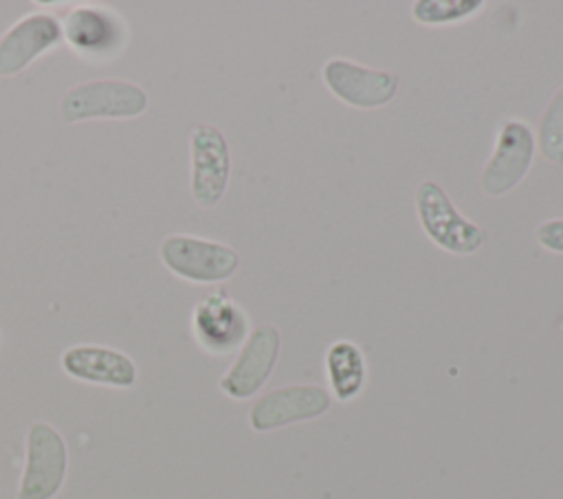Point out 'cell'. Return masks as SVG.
I'll return each instance as SVG.
<instances>
[{
  "mask_svg": "<svg viewBox=\"0 0 563 499\" xmlns=\"http://www.w3.org/2000/svg\"><path fill=\"white\" fill-rule=\"evenodd\" d=\"M416 211L424 233L444 251L468 255L486 240V233L453 207L438 182H420L416 189Z\"/></svg>",
  "mask_w": 563,
  "mask_h": 499,
  "instance_id": "5",
  "label": "cell"
},
{
  "mask_svg": "<svg viewBox=\"0 0 563 499\" xmlns=\"http://www.w3.org/2000/svg\"><path fill=\"white\" fill-rule=\"evenodd\" d=\"M556 330H559V334L563 336V314L556 319Z\"/></svg>",
  "mask_w": 563,
  "mask_h": 499,
  "instance_id": "18",
  "label": "cell"
},
{
  "mask_svg": "<svg viewBox=\"0 0 563 499\" xmlns=\"http://www.w3.org/2000/svg\"><path fill=\"white\" fill-rule=\"evenodd\" d=\"M0 347H2V332H0Z\"/></svg>",
  "mask_w": 563,
  "mask_h": 499,
  "instance_id": "19",
  "label": "cell"
},
{
  "mask_svg": "<svg viewBox=\"0 0 563 499\" xmlns=\"http://www.w3.org/2000/svg\"><path fill=\"white\" fill-rule=\"evenodd\" d=\"M158 257L169 273L194 284L224 281L240 266V255L231 246L185 233L167 235L158 246Z\"/></svg>",
  "mask_w": 563,
  "mask_h": 499,
  "instance_id": "3",
  "label": "cell"
},
{
  "mask_svg": "<svg viewBox=\"0 0 563 499\" xmlns=\"http://www.w3.org/2000/svg\"><path fill=\"white\" fill-rule=\"evenodd\" d=\"M62 44L59 18L31 11L0 35V77H13Z\"/></svg>",
  "mask_w": 563,
  "mask_h": 499,
  "instance_id": "8",
  "label": "cell"
},
{
  "mask_svg": "<svg viewBox=\"0 0 563 499\" xmlns=\"http://www.w3.org/2000/svg\"><path fill=\"white\" fill-rule=\"evenodd\" d=\"M150 106L147 92L125 79H90L70 86L59 101L64 123H84L92 119H134Z\"/></svg>",
  "mask_w": 563,
  "mask_h": 499,
  "instance_id": "1",
  "label": "cell"
},
{
  "mask_svg": "<svg viewBox=\"0 0 563 499\" xmlns=\"http://www.w3.org/2000/svg\"><path fill=\"white\" fill-rule=\"evenodd\" d=\"M539 149L550 163H563V88L552 97L541 117Z\"/></svg>",
  "mask_w": 563,
  "mask_h": 499,
  "instance_id": "15",
  "label": "cell"
},
{
  "mask_svg": "<svg viewBox=\"0 0 563 499\" xmlns=\"http://www.w3.org/2000/svg\"><path fill=\"white\" fill-rule=\"evenodd\" d=\"M68 473V446L64 435L48 422H33L24 437V466L18 499H53Z\"/></svg>",
  "mask_w": 563,
  "mask_h": 499,
  "instance_id": "2",
  "label": "cell"
},
{
  "mask_svg": "<svg viewBox=\"0 0 563 499\" xmlns=\"http://www.w3.org/2000/svg\"><path fill=\"white\" fill-rule=\"evenodd\" d=\"M59 365L75 380L114 389H128L139 378V369L132 356L97 343H79L64 350Z\"/></svg>",
  "mask_w": 563,
  "mask_h": 499,
  "instance_id": "12",
  "label": "cell"
},
{
  "mask_svg": "<svg viewBox=\"0 0 563 499\" xmlns=\"http://www.w3.org/2000/svg\"><path fill=\"white\" fill-rule=\"evenodd\" d=\"M191 196L200 207H216L227 191L231 154L224 134L209 123H200L189 134Z\"/></svg>",
  "mask_w": 563,
  "mask_h": 499,
  "instance_id": "7",
  "label": "cell"
},
{
  "mask_svg": "<svg viewBox=\"0 0 563 499\" xmlns=\"http://www.w3.org/2000/svg\"><path fill=\"white\" fill-rule=\"evenodd\" d=\"M323 79L334 97L354 108H380L394 99L398 88L396 75L350 59H330L323 66Z\"/></svg>",
  "mask_w": 563,
  "mask_h": 499,
  "instance_id": "13",
  "label": "cell"
},
{
  "mask_svg": "<svg viewBox=\"0 0 563 499\" xmlns=\"http://www.w3.org/2000/svg\"><path fill=\"white\" fill-rule=\"evenodd\" d=\"M482 9L479 0H420L413 4V18L422 24H444L473 15Z\"/></svg>",
  "mask_w": 563,
  "mask_h": 499,
  "instance_id": "16",
  "label": "cell"
},
{
  "mask_svg": "<svg viewBox=\"0 0 563 499\" xmlns=\"http://www.w3.org/2000/svg\"><path fill=\"white\" fill-rule=\"evenodd\" d=\"M191 332L205 352L222 356L246 341L249 317L224 288H213L196 301L191 310Z\"/></svg>",
  "mask_w": 563,
  "mask_h": 499,
  "instance_id": "6",
  "label": "cell"
},
{
  "mask_svg": "<svg viewBox=\"0 0 563 499\" xmlns=\"http://www.w3.org/2000/svg\"><path fill=\"white\" fill-rule=\"evenodd\" d=\"M59 24L62 42L88 62L114 59L128 44L125 20L108 7L77 4L64 13Z\"/></svg>",
  "mask_w": 563,
  "mask_h": 499,
  "instance_id": "4",
  "label": "cell"
},
{
  "mask_svg": "<svg viewBox=\"0 0 563 499\" xmlns=\"http://www.w3.org/2000/svg\"><path fill=\"white\" fill-rule=\"evenodd\" d=\"M534 156V134L523 121H506L499 130L493 156L482 174V189L488 196L508 193L528 174Z\"/></svg>",
  "mask_w": 563,
  "mask_h": 499,
  "instance_id": "11",
  "label": "cell"
},
{
  "mask_svg": "<svg viewBox=\"0 0 563 499\" xmlns=\"http://www.w3.org/2000/svg\"><path fill=\"white\" fill-rule=\"evenodd\" d=\"M325 372L330 389L341 402L354 400L365 387V356L352 341H336L330 345L325 354Z\"/></svg>",
  "mask_w": 563,
  "mask_h": 499,
  "instance_id": "14",
  "label": "cell"
},
{
  "mask_svg": "<svg viewBox=\"0 0 563 499\" xmlns=\"http://www.w3.org/2000/svg\"><path fill=\"white\" fill-rule=\"evenodd\" d=\"M330 409V393L319 385H290L257 398L249 409V424L266 433L292 422H306Z\"/></svg>",
  "mask_w": 563,
  "mask_h": 499,
  "instance_id": "10",
  "label": "cell"
},
{
  "mask_svg": "<svg viewBox=\"0 0 563 499\" xmlns=\"http://www.w3.org/2000/svg\"><path fill=\"white\" fill-rule=\"evenodd\" d=\"M279 354V332L275 325L255 328L242 343L235 361L220 378V391L233 400L255 396L268 380Z\"/></svg>",
  "mask_w": 563,
  "mask_h": 499,
  "instance_id": "9",
  "label": "cell"
},
{
  "mask_svg": "<svg viewBox=\"0 0 563 499\" xmlns=\"http://www.w3.org/2000/svg\"><path fill=\"white\" fill-rule=\"evenodd\" d=\"M537 240L541 246L554 253H563V218L548 220L537 229Z\"/></svg>",
  "mask_w": 563,
  "mask_h": 499,
  "instance_id": "17",
  "label": "cell"
}]
</instances>
